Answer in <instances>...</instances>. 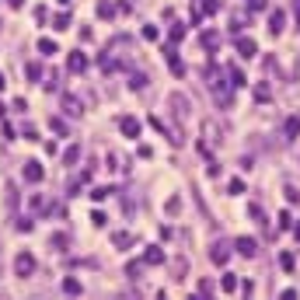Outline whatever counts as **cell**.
Instances as JSON below:
<instances>
[{
    "label": "cell",
    "instance_id": "cell-19",
    "mask_svg": "<svg viewBox=\"0 0 300 300\" xmlns=\"http://www.w3.org/2000/svg\"><path fill=\"white\" fill-rule=\"evenodd\" d=\"M25 74H28L32 84H39V80H42V66H39V63H28V66H25Z\"/></svg>",
    "mask_w": 300,
    "mask_h": 300
},
{
    "label": "cell",
    "instance_id": "cell-25",
    "mask_svg": "<svg viewBox=\"0 0 300 300\" xmlns=\"http://www.w3.org/2000/svg\"><path fill=\"white\" fill-rule=\"evenodd\" d=\"M53 28H56V32H66V28H70V14H56V18H53Z\"/></svg>",
    "mask_w": 300,
    "mask_h": 300
},
{
    "label": "cell",
    "instance_id": "cell-3",
    "mask_svg": "<svg viewBox=\"0 0 300 300\" xmlns=\"http://www.w3.org/2000/svg\"><path fill=\"white\" fill-rule=\"evenodd\" d=\"M230 251H234V244H230V241H217V244L210 248V259L217 262V265H227V259H230Z\"/></svg>",
    "mask_w": 300,
    "mask_h": 300
},
{
    "label": "cell",
    "instance_id": "cell-9",
    "mask_svg": "<svg viewBox=\"0 0 300 300\" xmlns=\"http://www.w3.org/2000/svg\"><path fill=\"white\" fill-rule=\"evenodd\" d=\"M238 53L244 56V60H251V56L259 53V45H255V39H238Z\"/></svg>",
    "mask_w": 300,
    "mask_h": 300
},
{
    "label": "cell",
    "instance_id": "cell-22",
    "mask_svg": "<svg viewBox=\"0 0 300 300\" xmlns=\"http://www.w3.org/2000/svg\"><path fill=\"white\" fill-rule=\"evenodd\" d=\"M112 14H116V7H112V4H108V0H98V18H112Z\"/></svg>",
    "mask_w": 300,
    "mask_h": 300
},
{
    "label": "cell",
    "instance_id": "cell-32",
    "mask_svg": "<svg viewBox=\"0 0 300 300\" xmlns=\"http://www.w3.org/2000/svg\"><path fill=\"white\" fill-rule=\"evenodd\" d=\"M143 84H147V77H143V74H133V80H129V87H133V91H140Z\"/></svg>",
    "mask_w": 300,
    "mask_h": 300
},
{
    "label": "cell",
    "instance_id": "cell-30",
    "mask_svg": "<svg viewBox=\"0 0 300 300\" xmlns=\"http://www.w3.org/2000/svg\"><path fill=\"white\" fill-rule=\"evenodd\" d=\"M49 244H53L56 251H63V248H66V234H53V241H49Z\"/></svg>",
    "mask_w": 300,
    "mask_h": 300
},
{
    "label": "cell",
    "instance_id": "cell-26",
    "mask_svg": "<svg viewBox=\"0 0 300 300\" xmlns=\"http://www.w3.org/2000/svg\"><path fill=\"white\" fill-rule=\"evenodd\" d=\"M39 53H42V56H53V53H56V42H53V39H42L39 42Z\"/></svg>",
    "mask_w": 300,
    "mask_h": 300
},
{
    "label": "cell",
    "instance_id": "cell-31",
    "mask_svg": "<svg viewBox=\"0 0 300 300\" xmlns=\"http://www.w3.org/2000/svg\"><path fill=\"white\" fill-rule=\"evenodd\" d=\"M196 293H199V297H210V293H213V283H210V280H202Z\"/></svg>",
    "mask_w": 300,
    "mask_h": 300
},
{
    "label": "cell",
    "instance_id": "cell-37",
    "mask_svg": "<svg viewBox=\"0 0 300 300\" xmlns=\"http://www.w3.org/2000/svg\"><path fill=\"white\" fill-rule=\"evenodd\" d=\"M91 223H95V227H105L108 217H105V213H91Z\"/></svg>",
    "mask_w": 300,
    "mask_h": 300
},
{
    "label": "cell",
    "instance_id": "cell-2",
    "mask_svg": "<svg viewBox=\"0 0 300 300\" xmlns=\"http://www.w3.org/2000/svg\"><path fill=\"white\" fill-rule=\"evenodd\" d=\"M234 251H238L241 259H255V255H259V241L244 234V238H238V241H234Z\"/></svg>",
    "mask_w": 300,
    "mask_h": 300
},
{
    "label": "cell",
    "instance_id": "cell-5",
    "mask_svg": "<svg viewBox=\"0 0 300 300\" xmlns=\"http://www.w3.org/2000/svg\"><path fill=\"white\" fill-rule=\"evenodd\" d=\"M66 70L70 74H84L87 70V53H70L66 56Z\"/></svg>",
    "mask_w": 300,
    "mask_h": 300
},
{
    "label": "cell",
    "instance_id": "cell-33",
    "mask_svg": "<svg viewBox=\"0 0 300 300\" xmlns=\"http://www.w3.org/2000/svg\"><path fill=\"white\" fill-rule=\"evenodd\" d=\"M290 223H293V217H290V210H283V213H280V227H283V230H290Z\"/></svg>",
    "mask_w": 300,
    "mask_h": 300
},
{
    "label": "cell",
    "instance_id": "cell-17",
    "mask_svg": "<svg viewBox=\"0 0 300 300\" xmlns=\"http://www.w3.org/2000/svg\"><path fill=\"white\" fill-rule=\"evenodd\" d=\"M227 84H230V87H244V74L230 66V70H227Z\"/></svg>",
    "mask_w": 300,
    "mask_h": 300
},
{
    "label": "cell",
    "instance_id": "cell-24",
    "mask_svg": "<svg viewBox=\"0 0 300 300\" xmlns=\"http://www.w3.org/2000/svg\"><path fill=\"white\" fill-rule=\"evenodd\" d=\"M220 290H223V293H234V290H238V276H223Z\"/></svg>",
    "mask_w": 300,
    "mask_h": 300
},
{
    "label": "cell",
    "instance_id": "cell-10",
    "mask_svg": "<svg viewBox=\"0 0 300 300\" xmlns=\"http://www.w3.org/2000/svg\"><path fill=\"white\" fill-rule=\"evenodd\" d=\"M297 133H300V116H290V119L283 122V136H286V140H293Z\"/></svg>",
    "mask_w": 300,
    "mask_h": 300
},
{
    "label": "cell",
    "instance_id": "cell-23",
    "mask_svg": "<svg viewBox=\"0 0 300 300\" xmlns=\"http://www.w3.org/2000/svg\"><path fill=\"white\" fill-rule=\"evenodd\" d=\"M280 265L286 269V272H293V265H297V259H293V251H283V255H280Z\"/></svg>",
    "mask_w": 300,
    "mask_h": 300
},
{
    "label": "cell",
    "instance_id": "cell-38",
    "mask_svg": "<svg viewBox=\"0 0 300 300\" xmlns=\"http://www.w3.org/2000/svg\"><path fill=\"white\" fill-rule=\"evenodd\" d=\"M171 39H175V42L185 39V25H175V28H171Z\"/></svg>",
    "mask_w": 300,
    "mask_h": 300
},
{
    "label": "cell",
    "instance_id": "cell-36",
    "mask_svg": "<svg viewBox=\"0 0 300 300\" xmlns=\"http://www.w3.org/2000/svg\"><path fill=\"white\" fill-rule=\"evenodd\" d=\"M230 192L241 196V192H244V181H241V178H230Z\"/></svg>",
    "mask_w": 300,
    "mask_h": 300
},
{
    "label": "cell",
    "instance_id": "cell-15",
    "mask_svg": "<svg viewBox=\"0 0 300 300\" xmlns=\"http://www.w3.org/2000/svg\"><path fill=\"white\" fill-rule=\"evenodd\" d=\"M171 272H175V280H185V272H189V259H175V262H171Z\"/></svg>",
    "mask_w": 300,
    "mask_h": 300
},
{
    "label": "cell",
    "instance_id": "cell-4",
    "mask_svg": "<svg viewBox=\"0 0 300 300\" xmlns=\"http://www.w3.org/2000/svg\"><path fill=\"white\" fill-rule=\"evenodd\" d=\"M21 175H25V181H32V185H39L45 171H42V164H39V160H25V168H21Z\"/></svg>",
    "mask_w": 300,
    "mask_h": 300
},
{
    "label": "cell",
    "instance_id": "cell-11",
    "mask_svg": "<svg viewBox=\"0 0 300 300\" xmlns=\"http://www.w3.org/2000/svg\"><path fill=\"white\" fill-rule=\"evenodd\" d=\"M283 28H286V14H283V11H272V18H269V32L280 35Z\"/></svg>",
    "mask_w": 300,
    "mask_h": 300
},
{
    "label": "cell",
    "instance_id": "cell-34",
    "mask_svg": "<svg viewBox=\"0 0 300 300\" xmlns=\"http://www.w3.org/2000/svg\"><path fill=\"white\" fill-rule=\"evenodd\" d=\"M108 192H112V189H91V199H95V202H101L105 196H108Z\"/></svg>",
    "mask_w": 300,
    "mask_h": 300
},
{
    "label": "cell",
    "instance_id": "cell-8",
    "mask_svg": "<svg viewBox=\"0 0 300 300\" xmlns=\"http://www.w3.org/2000/svg\"><path fill=\"white\" fill-rule=\"evenodd\" d=\"M192 7H196V18H202V14H217L220 4H217V0H196Z\"/></svg>",
    "mask_w": 300,
    "mask_h": 300
},
{
    "label": "cell",
    "instance_id": "cell-20",
    "mask_svg": "<svg viewBox=\"0 0 300 300\" xmlns=\"http://www.w3.org/2000/svg\"><path fill=\"white\" fill-rule=\"evenodd\" d=\"M112 244H116V248H126V244H133V234L119 230V234H112Z\"/></svg>",
    "mask_w": 300,
    "mask_h": 300
},
{
    "label": "cell",
    "instance_id": "cell-28",
    "mask_svg": "<svg viewBox=\"0 0 300 300\" xmlns=\"http://www.w3.org/2000/svg\"><path fill=\"white\" fill-rule=\"evenodd\" d=\"M217 42H220L217 32H206V35H202V45H210V49H217Z\"/></svg>",
    "mask_w": 300,
    "mask_h": 300
},
{
    "label": "cell",
    "instance_id": "cell-27",
    "mask_svg": "<svg viewBox=\"0 0 300 300\" xmlns=\"http://www.w3.org/2000/svg\"><path fill=\"white\" fill-rule=\"evenodd\" d=\"M49 129H53L56 136H66V122L63 119H49Z\"/></svg>",
    "mask_w": 300,
    "mask_h": 300
},
{
    "label": "cell",
    "instance_id": "cell-39",
    "mask_svg": "<svg viewBox=\"0 0 300 300\" xmlns=\"http://www.w3.org/2000/svg\"><path fill=\"white\" fill-rule=\"evenodd\" d=\"M143 39L154 42V39H157V28H154V25H147V28H143Z\"/></svg>",
    "mask_w": 300,
    "mask_h": 300
},
{
    "label": "cell",
    "instance_id": "cell-7",
    "mask_svg": "<svg viewBox=\"0 0 300 300\" xmlns=\"http://www.w3.org/2000/svg\"><path fill=\"white\" fill-rule=\"evenodd\" d=\"M164 262V251H160L157 244H150L147 251H143V265H160Z\"/></svg>",
    "mask_w": 300,
    "mask_h": 300
},
{
    "label": "cell",
    "instance_id": "cell-6",
    "mask_svg": "<svg viewBox=\"0 0 300 300\" xmlns=\"http://www.w3.org/2000/svg\"><path fill=\"white\" fill-rule=\"evenodd\" d=\"M119 129L126 133V136H129V140H136V136H140V119H133V116H122V119H119Z\"/></svg>",
    "mask_w": 300,
    "mask_h": 300
},
{
    "label": "cell",
    "instance_id": "cell-29",
    "mask_svg": "<svg viewBox=\"0 0 300 300\" xmlns=\"http://www.w3.org/2000/svg\"><path fill=\"white\" fill-rule=\"evenodd\" d=\"M255 98H259V101H269V98H272V91H269L265 84H259V87H255Z\"/></svg>",
    "mask_w": 300,
    "mask_h": 300
},
{
    "label": "cell",
    "instance_id": "cell-44",
    "mask_svg": "<svg viewBox=\"0 0 300 300\" xmlns=\"http://www.w3.org/2000/svg\"><path fill=\"white\" fill-rule=\"evenodd\" d=\"M293 230H297V238H300V220H297V223H293Z\"/></svg>",
    "mask_w": 300,
    "mask_h": 300
},
{
    "label": "cell",
    "instance_id": "cell-1",
    "mask_svg": "<svg viewBox=\"0 0 300 300\" xmlns=\"http://www.w3.org/2000/svg\"><path fill=\"white\" fill-rule=\"evenodd\" d=\"M35 269H39V262H35L32 251H18V255H14V276L28 280V276H35Z\"/></svg>",
    "mask_w": 300,
    "mask_h": 300
},
{
    "label": "cell",
    "instance_id": "cell-16",
    "mask_svg": "<svg viewBox=\"0 0 300 300\" xmlns=\"http://www.w3.org/2000/svg\"><path fill=\"white\" fill-rule=\"evenodd\" d=\"M77 160H80V147H77V143H70L66 154H63V164H77Z\"/></svg>",
    "mask_w": 300,
    "mask_h": 300
},
{
    "label": "cell",
    "instance_id": "cell-40",
    "mask_svg": "<svg viewBox=\"0 0 300 300\" xmlns=\"http://www.w3.org/2000/svg\"><path fill=\"white\" fill-rule=\"evenodd\" d=\"M248 4H251L255 11H265V4H269V0H248Z\"/></svg>",
    "mask_w": 300,
    "mask_h": 300
},
{
    "label": "cell",
    "instance_id": "cell-21",
    "mask_svg": "<svg viewBox=\"0 0 300 300\" xmlns=\"http://www.w3.org/2000/svg\"><path fill=\"white\" fill-rule=\"evenodd\" d=\"M126 276H129V280H140L143 276V262H129V265H126Z\"/></svg>",
    "mask_w": 300,
    "mask_h": 300
},
{
    "label": "cell",
    "instance_id": "cell-14",
    "mask_svg": "<svg viewBox=\"0 0 300 300\" xmlns=\"http://www.w3.org/2000/svg\"><path fill=\"white\" fill-rule=\"evenodd\" d=\"M168 66H171V74H175V77H181V74H185V63H181L178 56L171 53V49H168Z\"/></svg>",
    "mask_w": 300,
    "mask_h": 300
},
{
    "label": "cell",
    "instance_id": "cell-35",
    "mask_svg": "<svg viewBox=\"0 0 300 300\" xmlns=\"http://www.w3.org/2000/svg\"><path fill=\"white\" fill-rule=\"evenodd\" d=\"M178 210H181V199L178 196H171V199H168V213H178Z\"/></svg>",
    "mask_w": 300,
    "mask_h": 300
},
{
    "label": "cell",
    "instance_id": "cell-13",
    "mask_svg": "<svg viewBox=\"0 0 300 300\" xmlns=\"http://www.w3.org/2000/svg\"><path fill=\"white\" fill-rule=\"evenodd\" d=\"M63 108H66V112H70L74 119H80V116H84V108H80V101H77V98H70V95L63 98Z\"/></svg>",
    "mask_w": 300,
    "mask_h": 300
},
{
    "label": "cell",
    "instance_id": "cell-41",
    "mask_svg": "<svg viewBox=\"0 0 300 300\" xmlns=\"http://www.w3.org/2000/svg\"><path fill=\"white\" fill-rule=\"evenodd\" d=\"M7 4H11L14 11H18V7H25V0H7Z\"/></svg>",
    "mask_w": 300,
    "mask_h": 300
},
{
    "label": "cell",
    "instance_id": "cell-12",
    "mask_svg": "<svg viewBox=\"0 0 300 300\" xmlns=\"http://www.w3.org/2000/svg\"><path fill=\"white\" fill-rule=\"evenodd\" d=\"M171 108H175V116H185V112H189V98H185V95H171Z\"/></svg>",
    "mask_w": 300,
    "mask_h": 300
},
{
    "label": "cell",
    "instance_id": "cell-18",
    "mask_svg": "<svg viewBox=\"0 0 300 300\" xmlns=\"http://www.w3.org/2000/svg\"><path fill=\"white\" fill-rule=\"evenodd\" d=\"M80 290H84V286H80L77 280H70V276H66V280H63V293H70V297H77Z\"/></svg>",
    "mask_w": 300,
    "mask_h": 300
},
{
    "label": "cell",
    "instance_id": "cell-42",
    "mask_svg": "<svg viewBox=\"0 0 300 300\" xmlns=\"http://www.w3.org/2000/svg\"><path fill=\"white\" fill-rule=\"evenodd\" d=\"M293 14H297V21H300V0H293Z\"/></svg>",
    "mask_w": 300,
    "mask_h": 300
},
{
    "label": "cell",
    "instance_id": "cell-43",
    "mask_svg": "<svg viewBox=\"0 0 300 300\" xmlns=\"http://www.w3.org/2000/svg\"><path fill=\"white\" fill-rule=\"evenodd\" d=\"M4 87H7V80H4V74H0V91H4Z\"/></svg>",
    "mask_w": 300,
    "mask_h": 300
}]
</instances>
